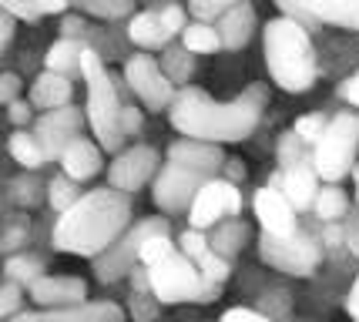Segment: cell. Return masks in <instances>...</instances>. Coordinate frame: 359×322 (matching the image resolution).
Listing matches in <instances>:
<instances>
[{
    "label": "cell",
    "instance_id": "1",
    "mask_svg": "<svg viewBox=\"0 0 359 322\" xmlns=\"http://www.w3.org/2000/svg\"><path fill=\"white\" fill-rule=\"evenodd\" d=\"M266 91L252 88L238 94L235 101H215L198 88H182L175 91V101L168 107L175 131L191 141H208V145H232V141L249 138L255 124L262 118Z\"/></svg>",
    "mask_w": 359,
    "mask_h": 322
},
{
    "label": "cell",
    "instance_id": "2",
    "mask_svg": "<svg viewBox=\"0 0 359 322\" xmlns=\"http://www.w3.org/2000/svg\"><path fill=\"white\" fill-rule=\"evenodd\" d=\"M131 222V199L114 188H94L81 195L54 225V248L97 259L111 248Z\"/></svg>",
    "mask_w": 359,
    "mask_h": 322
},
{
    "label": "cell",
    "instance_id": "3",
    "mask_svg": "<svg viewBox=\"0 0 359 322\" xmlns=\"http://www.w3.org/2000/svg\"><path fill=\"white\" fill-rule=\"evenodd\" d=\"M262 54H266L269 77L276 88L289 94H302L316 84L319 64L309 31L292 17H272L262 31Z\"/></svg>",
    "mask_w": 359,
    "mask_h": 322
},
{
    "label": "cell",
    "instance_id": "4",
    "mask_svg": "<svg viewBox=\"0 0 359 322\" xmlns=\"http://www.w3.org/2000/svg\"><path fill=\"white\" fill-rule=\"evenodd\" d=\"M81 74L88 81V124L97 135V148L104 152H121L125 145V131H121V98L111 81L108 67L101 61V54L94 47H84L81 54Z\"/></svg>",
    "mask_w": 359,
    "mask_h": 322
},
{
    "label": "cell",
    "instance_id": "5",
    "mask_svg": "<svg viewBox=\"0 0 359 322\" xmlns=\"http://www.w3.org/2000/svg\"><path fill=\"white\" fill-rule=\"evenodd\" d=\"M148 272V289L161 306H178V302H212L219 295L222 286H208L202 282L195 262L185 259L178 248L168 252L165 259L144 269Z\"/></svg>",
    "mask_w": 359,
    "mask_h": 322
},
{
    "label": "cell",
    "instance_id": "6",
    "mask_svg": "<svg viewBox=\"0 0 359 322\" xmlns=\"http://www.w3.org/2000/svg\"><path fill=\"white\" fill-rule=\"evenodd\" d=\"M356 148H359V121L343 111L326 124L323 138L316 141L313 152V171L326 182H339L346 178L353 165H356Z\"/></svg>",
    "mask_w": 359,
    "mask_h": 322
},
{
    "label": "cell",
    "instance_id": "7",
    "mask_svg": "<svg viewBox=\"0 0 359 322\" xmlns=\"http://www.w3.org/2000/svg\"><path fill=\"white\" fill-rule=\"evenodd\" d=\"M238 212H242L238 188H235L232 182H225V178H208V182L198 188L195 201L188 205V229L205 232Z\"/></svg>",
    "mask_w": 359,
    "mask_h": 322
},
{
    "label": "cell",
    "instance_id": "8",
    "mask_svg": "<svg viewBox=\"0 0 359 322\" xmlns=\"http://www.w3.org/2000/svg\"><path fill=\"white\" fill-rule=\"evenodd\" d=\"M259 252H262V259L272 265V269H279V272H289V276H313V269L319 265V246H316L309 235H262V242H259Z\"/></svg>",
    "mask_w": 359,
    "mask_h": 322
},
{
    "label": "cell",
    "instance_id": "9",
    "mask_svg": "<svg viewBox=\"0 0 359 322\" xmlns=\"http://www.w3.org/2000/svg\"><path fill=\"white\" fill-rule=\"evenodd\" d=\"M125 81H128V88L141 98V105L148 107V111L172 107L175 84L165 77L161 64H158L151 54H135V58L125 64Z\"/></svg>",
    "mask_w": 359,
    "mask_h": 322
},
{
    "label": "cell",
    "instance_id": "10",
    "mask_svg": "<svg viewBox=\"0 0 359 322\" xmlns=\"http://www.w3.org/2000/svg\"><path fill=\"white\" fill-rule=\"evenodd\" d=\"M282 17L306 24H332L343 31L359 34V0H276Z\"/></svg>",
    "mask_w": 359,
    "mask_h": 322
},
{
    "label": "cell",
    "instance_id": "11",
    "mask_svg": "<svg viewBox=\"0 0 359 322\" xmlns=\"http://www.w3.org/2000/svg\"><path fill=\"white\" fill-rule=\"evenodd\" d=\"M158 232H168V222H165V218H148V222L135 225L125 239H118L111 248H104V252L97 255V279H101V282H114V279H121L128 269L138 262L141 242H144L148 235H158Z\"/></svg>",
    "mask_w": 359,
    "mask_h": 322
},
{
    "label": "cell",
    "instance_id": "12",
    "mask_svg": "<svg viewBox=\"0 0 359 322\" xmlns=\"http://www.w3.org/2000/svg\"><path fill=\"white\" fill-rule=\"evenodd\" d=\"M81 128H84V111H78L74 105H64L54 107V111H44L34 121V138H37L47 161H54V158H61L67 141L78 138Z\"/></svg>",
    "mask_w": 359,
    "mask_h": 322
},
{
    "label": "cell",
    "instance_id": "13",
    "mask_svg": "<svg viewBox=\"0 0 359 322\" xmlns=\"http://www.w3.org/2000/svg\"><path fill=\"white\" fill-rule=\"evenodd\" d=\"M158 175V152L148 148V145H135V148H125L118 152V158L111 161L108 168V182L114 192H138L141 185H148Z\"/></svg>",
    "mask_w": 359,
    "mask_h": 322
},
{
    "label": "cell",
    "instance_id": "14",
    "mask_svg": "<svg viewBox=\"0 0 359 322\" xmlns=\"http://www.w3.org/2000/svg\"><path fill=\"white\" fill-rule=\"evenodd\" d=\"M205 182L208 178L195 175V171H185V168H178V165H165L155 175L151 195H155V205L161 212H182V208H188L195 201V195H198V188Z\"/></svg>",
    "mask_w": 359,
    "mask_h": 322
},
{
    "label": "cell",
    "instance_id": "15",
    "mask_svg": "<svg viewBox=\"0 0 359 322\" xmlns=\"http://www.w3.org/2000/svg\"><path fill=\"white\" fill-rule=\"evenodd\" d=\"M27 295L44 309L81 306L88 302V282L78 276H41L27 286Z\"/></svg>",
    "mask_w": 359,
    "mask_h": 322
},
{
    "label": "cell",
    "instance_id": "16",
    "mask_svg": "<svg viewBox=\"0 0 359 322\" xmlns=\"http://www.w3.org/2000/svg\"><path fill=\"white\" fill-rule=\"evenodd\" d=\"M255 215L262 222L266 235H292L296 232V208L285 201V195L279 192V178H272L266 188L255 192Z\"/></svg>",
    "mask_w": 359,
    "mask_h": 322
},
{
    "label": "cell",
    "instance_id": "17",
    "mask_svg": "<svg viewBox=\"0 0 359 322\" xmlns=\"http://www.w3.org/2000/svg\"><path fill=\"white\" fill-rule=\"evenodd\" d=\"M7 322H125V309L114 302H81L47 312H17Z\"/></svg>",
    "mask_w": 359,
    "mask_h": 322
},
{
    "label": "cell",
    "instance_id": "18",
    "mask_svg": "<svg viewBox=\"0 0 359 322\" xmlns=\"http://www.w3.org/2000/svg\"><path fill=\"white\" fill-rule=\"evenodd\" d=\"M168 165L195 171V175H202V178H215V175L225 168V154H222V145L182 138L168 148Z\"/></svg>",
    "mask_w": 359,
    "mask_h": 322
},
{
    "label": "cell",
    "instance_id": "19",
    "mask_svg": "<svg viewBox=\"0 0 359 322\" xmlns=\"http://www.w3.org/2000/svg\"><path fill=\"white\" fill-rule=\"evenodd\" d=\"M215 31H219V41L225 51H242L252 41V34H255V7H252V0L235 4L232 11H225L215 20Z\"/></svg>",
    "mask_w": 359,
    "mask_h": 322
},
{
    "label": "cell",
    "instance_id": "20",
    "mask_svg": "<svg viewBox=\"0 0 359 322\" xmlns=\"http://www.w3.org/2000/svg\"><path fill=\"white\" fill-rule=\"evenodd\" d=\"M61 168L64 175L71 178V182H88V178H94L97 171H101V148L94 145V141L88 138H71L67 141V148L61 152Z\"/></svg>",
    "mask_w": 359,
    "mask_h": 322
},
{
    "label": "cell",
    "instance_id": "21",
    "mask_svg": "<svg viewBox=\"0 0 359 322\" xmlns=\"http://www.w3.org/2000/svg\"><path fill=\"white\" fill-rule=\"evenodd\" d=\"M279 192L292 208H309L319 195V175H316L306 161H296L279 175Z\"/></svg>",
    "mask_w": 359,
    "mask_h": 322
},
{
    "label": "cell",
    "instance_id": "22",
    "mask_svg": "<svg viewBox=\"0 0 359 322\" xmlns=\"http://www.w3.org/2000/svg\"><path fill=\"white\" fill-rule=\"evenodd\" d=\"M71 98H74V84H71V77L54 74V71H44V74L34 77V84H31V107L54 111V107L71 105Z\"/></svg>",
    "mask_w": 359,
    "mask_h": 322
},
{
    "label": "cell",
    "instance_id": "23",
    "mask_svg": "<svg viewBox=\"0 0 359 322\" xmlns=\"http://www.w3.org/2000/svg\"><path fill=\"white\" fill-rule=\"evenodd\" d=\"M128 37L141 47V51H165V47L172 44V34L161 27V20H158L155 11H141L128 20Z\"/></svg>",
    "mask_w": 359,
    "mask_h": 322
},
{
    "label": "cell",
    "instance_id": "24",
    "mask_svg": "<svg viewBox=\"0 0 359 322\" xmlns=\"http://www.w3.org/2000/svg\"><path fill=\"white\" fill-rule=\"evenodd\" d=\"M84 41H74V37H61V41H54L50 51H47V71H54V74H64L71 77L74 71H81V54H84Z\"/></svg>",
    "mask_w": 359,
    "mask_h": 322
},
{
    "label": "cell",
    "instance_id": "25",
    "mask_svg": "<svg viewBox=\"0 0 359 322\" xmlns=\"http://www.w3.org/2000/svg\"><path fill=\"white\" fill-rule=\"evenodd\" d=\"M245 239H249L245 222H238V218H225V222H219V232L208 239V248H212L215 255H222V259H229V255H235V252L242 248Z\"/></svg>",
    "mask_w": 359,
    "mask_h": 322
},
{
    "label": "cell",
    "instance_id": "26",
    "mask_svg": "<svg viewBox=\"0 0 359 322\" xmlns=\"http://www.w3.org/2000/svg\"><path fill=\"white\" fill-rule=\"evenodd\" d=\"M182 47H185L188 54H215V51H222V41H219L215 24L188 20V27L182 31Z\"/></svg>",
    "mask_w": 359,
    "mask_h": 322
},
{
    "label": "cell",
    "instance_id": "27",
    "mask_svg": "<svg viewBox=\"0 0 359 322\" xmlns=\"http://www.w3.org/2000/svg\"><path fill=\"white\" fill-rule=\"evenodd\" d=\"M7 148H11L17 165H24V168H41L47 161L44 152H41V145H37V138H34V131H24V128H17L14 135H11Z\"/></svg>",
    "mask_w": 359,
    "mask_h": 322
},
{
    "label": "cell",
    "instance_id": "28",
    "mask_svg": "<svg viewBox=\"0 0 359 322\" xmlns=\"http://www.w3.org/2000/svg\"><path fill=\"white\" fill-rule=\"evenodd\" d=\"M161 71L172 84H185L191 71H195V54H188L185 47H175L168 44L165 47V58H161Z\"/></svg>",
    "mask_w": 359,
    "mask_h": 322
},
{
    "label": "cell",
    "instance_id": "29",
    "mask_svg": "<svg viewBox=\"0 0 359 322\" xmlns=\"http://www.w3.org/2000/svg\"><path fill=\"white\" fill-rule=\"evenodd\" d=\"M4 276H7V282H14V286H31L34 279L44 276V262L34 259V255H14V259H7V265H4Z\"/></svg>",
    "mask_w": 359,
    "mask_h": 322
},
{
    "label": "cell",
    "instance_id": "30",
    "mask_svg": "<svg viewBox=\"0 0 359 322\" xmlns=\"http://www.w3.org/2000/svg\"><path fill=\"white\" fill-rule=\"evenodd\" d=\"M67 4H74L78 11L101 17V20H118V17L131 14V0H67Z\"/></svg>",
    "mask_w": 359,
    "mask_h": 322
},
{
    "label": "cell",
    "instance_id": "31",
    "mask_svg": "<svg viewBox=\"0 0 359 322\" xmlns=\"http://www.w3.org/2000/svg\"><path fill=\"white\" fill-rule=\"evenodd\" d=\"M346 195L339 192V188H319V195H316L313 201V208L316 215L323 218V222H336V218H343L346 215Z\"/></svg>",
    "mask_w": 359,
    "mask_h": 322
},
{
    "label": "cell",
    "instance_id": "32",
    "mask_svg": "<svg viewBox=\"0 0 359 322\" xmlns=\"http://www.w3.org/2000/svg\"><path fill=\"white\" fill-rule=\"evenodd\" d=\"M47 199H50V205H54V212H67L74 201L81 199V192H78V182H71L67 175H57L54 182L47 185Z\"/></svg>",
    "mask_w": 359,
    "mask_h": 322
},
{
    "label": "cell",
    "instance_id": "33",
    "mask_svg": "<svg viewBox=\"0 0 359 322\" xmlns=\"http://www.w3.org/2000/svg\"><path fill=\"white\" fill-rule=\"evenodd\" d=\"M168 252H175V242H172V235L168 232H158V235H148L144 242H141L138 248V262L148 269V265H155L158 259H165Z\"/></svg>",
    "mask_w": 359,
    "mask_h": 322
},
{
    "label": "cell",
    "instance_id": "34",
    "mask_svg": "<svg viewBox=\"0 0 359 322\" xmlns=\"http://www.w3.org/2000/svg\"><path fill=\"white\" fill-rule=\"evenodd\" d=\"M235 4H245V0H188V14L202 24H215L225 11H232Z\"/></svg>",
    "mask_w": 359,
    "mask_h": 322
},
{
    "label": "cell",
    "instance_id": "35",
    "mask_svg": "<svg viewBox=\"0 0 359 322\" xmlns=\"http://www.w3.org/2000/svg\"><path fill=\"white\" fill-rule=\"evenodd\" d=\"M195 269H198L202 282H208V286H225V279H229V259L215 255L212 248H208L202 259L195 262Z\"/></svg>",
    "mask_w": 359,
    "mask_h": 322
},
{
    "label": "cell",
    "instance_id": "36",
    "mask_svg": "<svg viewBox=\"0 0 359 322\" xmlns=\"http://www.w3.org/2000/svg\"><path fill=\"white\" fill-rule=\"evenodd\" d=\"M326 124H329V121L323 118V114H302V118L296 121V128H292V131H296L299 138H302V145H316V141L323 138Z\"/></svg>",
    "mask_w": 359,
    "mask_h": 322
},
{
    "label": "cell",
    "instance_id": "37",
    "mask_svg": "<svg viewBox=\"0 0 359 322\" xmlns=\"http://www.w3.org/2000/svg\"><path fill=\"white\" fill-rule=\"evenodd\" d=\"M178 252H182L185 259L198 262L205 252H208V239H205V232H195V229L182 232V239H178Z\"/></svg>",
    "mask_w": 359,
    "mask_h": 322
},
{
    "label": "cell",
    "instance_id": "38",
    "mask_svg": "<svg viewBox=\"0 0 359 322\" xmlns=\"http://www.w3.org/2000/svg\"><path fill=\"white\" fill-rule=\"evenodd\" d=\"M158 20H161V27L175 37V34H182L188 27V11L185 7H178V4H168V7L158 11Z\"/></svg>",
    "mask_w": 359,
    "mask_h": 322
},
{
    "label": "cell",
    "instance_id": "39",
    "mask_svg": "<svg viewBox=\"0 0 359 322\" xmlns=\"http://www.w3.org/2000/svg\"><path fill=\"white\" fill-rule=\"evenodd\" d=\"M20 299H24L20 286H14V282H4V286H0V319H11V316H17Z\"/></svg>",
    "mask_w": 359,
    "mask_h": 322
},
{
    "label": "cell",
    "instance_id": "40",
    "mask_svg": "<svg viewBox=\"0 0 359 322\" xmlns=\"http://www.w3.org/2000/svg\"><path fill=\"white\" fill-rule=\"evenodd\" d=\"M279 161H282V168L302 161V138H299L296 131H289V135L279 141Z\"/></svg>",
    "mask_w": 359,
    "mask_h": 322
},
{
    "label": "cell",
    "instance_id": "41",
    "mask_svg": "<svg viewBox=\"0 0 359 322\" xmlns=\"http://www.w3.org/2000/svg\"><path fill=\"white\" fill-rule=\"evenodd\" d=\"M0 7L14 17V20H37V17H41L37 7H34V0H0Z\"/></svg>",
    "mask_w": 359,
    "mask_h": 322
},
{
    "label": "cell",
    "instance_id": "42",
    "mask_svg": "<svg viewBox=\"0 0 359 322\" xmlns=\"http://www.w3.org/2000/svg\"><path fill=\"white\" fill-rule=\"evenodd\" d=\"M219 322H272V319H269V316H262V312H255V309L235 306V309H229Z\"/></svg>",
    "mask_w": 359,
    "mask_h": 322
},
{
    "label": "cell",
    "instance_id": "43",
    "mask_svg": "<svg viewBox=\"0 0 359 322\" xmlns=\"http://www.w3.org/2000/svg\"><path fill=\"white\" fill-rule=\"evenodd\" d=\"M20 94V77L17 74H0V105H11Z\"/></svg>",
    "mask_w": 359,
    "mask_h": 322
},
{
    "label": "cell",
    "instance_id": "44",
    "mask_svg": "<svg viewBox=\"0 0 359 322\" xmlns=\"http://www.w3.org/2000/svg\"><path fill=\"white\" fill-rule=\"evenodd\" d=\"M14 27H17V20L0 7V58H4V51L11 47V41H14Z\"/></svg>",
    "mask_w": 359,
    "mask_h": 322
},
{
    "label": "cell",
    "instance_id": "45",
    "mask_svg": "<svg viewBox=\"0 0 359 322\" xmlns=\"http://www.w3.org/2000/svg\"><path fill=\"white\" fill-rule=\"evenodd\" d=\"M31 101H11V105H7V118H11V121L17 124V128H24V124L31 121Z\"/></svg>",
    "mask_w": 359,
    "mask_h": 322
},
{
    "label": "cell",
    "instance_id": "46",
    "mask_svg": "<svg viewBox=\"0 0 359 322\" xmlns=\"http://www.w3.org/2000/svg\"><path fill=\"white\" fill-rule=\"evenodd\" d=\"M138 128H141V111L138 107H131V105H125L121 107V131H125V138L128 135H138Z\"/></svg>",
    "mask_w": 359,
    "mask_h": 322
},
{
    "label": "cell",
    "instance_id": "47",
    "mask_svg": "<svg viewBox=\"0 0 359 322\" xmlns=\"http://www.w3.org/2000/svg\"><path fill=\"white\" fill-rule=\"evenodd\" d=\"M34 7H37V14H64L67 11V0H34Z\"/></svg>",
    "mask_w": 359,
    "mask_h": 322
},
{
    "label": "cell",
    "instance_id": "48",
    "mask_svg": "<svg viewBox=\"0 0 359 322\" xmlns=\"http://www.w3.org/2000/svg\"><path fill=\"white\" fill-rule=\"evenodd\" d=\"M343 98L349 101V105H356L359 107V71L353 77H346V84H343Z\"/></svg>",
    "mask_w": 359,
    "mask_h": 322
},
{
    "label": "cell",
    "instance_id": "49",
    "mask_svg": "<svg viewBox=\"0 0 359 322\" xmlns=\"http://www.w3.org/2000/svg\"><path fill=\"white\" fill-rule=\"evenodd\" d=\"M349 316H353V322H359V276H356V282H353V289H349Z\"/></svg>",
    "mask_w": 359,
    "mask_h": 322
},
{
    "label": "cell",
    "instance_id": "50",
    "mask_svg": "<svg viewBox=\"0 0 359 322\" xmlns=\"http://www.w3.org/2000/svg\"><path fill=\"white\" fill-rule=\"evenodd\" d=\"M339 239H343L339 229H326V246H339Z\"/></svg>",
    "mask_w": 359,
    "mask_h": 322
},
{
    "label": "cell",
    "instance_id": "51",
    "mask_svg": "<svg viewBox=\"0 0 359 322\" xmlns=\"http://www.w3.org/2000/svg\"><path fill=\"white\" fill-rule=\"evenodd\" d=\"M356 201H359V178H356Z\"/></svg>",
    "mask_w": 359,
    "mask_h": 322
}]
</instances>
